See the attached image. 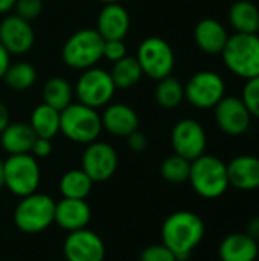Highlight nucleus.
<instances>
[{"mask_svg": "<svg viewBox=\"0 0 259 261\" xmlns=\"http://www.w3.org/2000/svg\"><path fill=\"white\" fill-rule=\"evenodd\" d=\"M60 132L69 141L87 145L98 141L102 132L101 115L96 109L72 102L60 112Z\"/></svg>", "mask_w": 259, "mask_h": 261, "instance_id": "obj_4", "label": "nucleus"}, {"mask_svg": "<svg viewBox=\"0 0 259 261\" xmlns=\"http://www.w3.org/2000/svg\"><path fill=\"white\" fill-rule=\"evenodd\" d=\"M156 101L163 109H176L185 99V86L174 76H166L159 80L154 92Z\"/></svg>", "mask_w": 259, "mask_h": 261, "instance_id": "obj_28", "label": "nucleus"}, {"mask_svg": "<svg viewBox=\"0 0 259 261\" xmlns=\"http://www.w3.org/2000/svg\"><path fill=\"white\" fill-rule=\"evenodd\" d=\"M136 60L139 61L142 73L157 81L169 76L176 66L172 47L160 37L145 38L137 49Z\"/></svg>", "mask_w": 259, "mask_h": 261, "instance_id": "obj_8", "label": "nucleus"}, {"mask_svg": "<svg viewBox=\"0 0 259 261\" xmlns=\"http://www.w3.org/2000/svg\"><path fill=\"white\" fill-rule=\"evenodd\" d=\"M43 12V0H17L15 14L27 21L37 18Z\"/></svg>", "mask_w": 259, "mask_h": 261, "instance_id": "obj_33", "label": "nucleus"}, {"mask_svg": "<svg viewBox=\"0 0 259 261\" xmlns=\"http://www.w3.org/2000/svg\"><path fill=\"white\" fill-rule=\"evenodd\" d=\"M227 20L238 34H258L259 8L250 0H237L227 12Z\"/></svg>", "mask_w": 259, "mask_h": 261, "instance_id": "obj_23", "label": "nucleus"}, {"mask_svg": "<svg viewBox=\"0 0 259 261\" xmlns=\"http://www.w3.org/2000/svg\"><path fill=\"white\" fill-rule=\"evenodd\" d=\"M171 145L174 154H179L192 162L206 151V130L197 119L185 118L174 125L171 132Z\"/></svg>", "mask_w": 259, "mask_h": 261, "instance_id": "obj_11", "label": "nucleus"}, {"mask_svg": "<svg viewBox=\"0 0 259 261\" xmlns=\"http://www.w3.org/2000/svg\"><path fill=\"white\" fill-rule=\"evenodd\" d=\"M35 34L27 20L17 14H8L0 21V43L11 55H23L34 46Z\"/></svg>", "mask_w": 259, "mask_h": 261, "instance_id": "obj_15", "label": "nucleus"}, {"mask_svg": "<svg viewBox=\"0 0 259 261\" xmlns=\"http://www.w3.org/2000/svg\"><path fill=\"white\" fill-rule=\"evenodd\" d=\"M11 64V54L6 50V47L0 43V80L5 76L8 67Z\"/></svg>", "mask_w": 259, "mask_h": 261, "instance_id": "obj_37", "label": "nucleus"}, {"mask_svg": "<svg viewBox=\"0 0 259 261\" xmlns=\"http://www.w3.org/2000/svg\"><path fill=\"white\" fill-rule=\"evenodd\" d=\"M229 185L240 191H255L259 188V158L240 154L227 164Z\"/></svg>", "mask_w": 259, "mask_h": 261, "instance_id": "obj_19", "label": "nucleus"}, {"mask_svg": "<svg viewBox=\"0 0 259 261\" xmlns=\"http://www.w3.org/2000/svg\"><path fill=\"white\" fill-rule=\"evenodd\" d=\"M116 86L111 80L110 72L99 67L85 69L75 86L78 102L96 110L99 107H105L111 101Z\"/></svg>", "mask_w": 259, "mask_h": 261, "instance_id": "obj_10", "label": "nucleus"}, {"mask_svg": "<svg viewBox=\"0 0 259 261\" xmlns=\"http://www.w3.org/2000/svg\"><path fill=\"white\" fill-rule=\"evenodd\" d=\"M205 239V222L192 211H176L162 225V243L177 257L188 260Z\"/></svg>", "mask_w": 259, "mask_h": 261, "instance_id": "obj_1", "label": "nucleus"}, {"mask_svg": "<svg viewBox=\"0 0 259 261\" xmlns=\"http://www.w3.org/2000/svg\"><path fill=\"white\" fill-rule=\"evenodd\" d=\"M5 188L17 196L24 197L35 193L41 182V171L38 161L31 154H9L3 162Z\"/></svg>", "mask_w": 259, "mask_h": 261, "instance_id": "obj_7", "label": "nucleus"}, {"mask_svg": "<svg viewBox=\"0 0 259 261\" xmlns=\"http://www.w3.org/2000/svg\"><path fill=\"white\" fill-rule=\"evenodd\" d=\"M50 153H52V142H50V139L37 138L34 145H32V148H31V154L35 159H43V158H47Z\"/></svg>", "mask_w": 259, "mask_h": 261, "instance_id": "obj_35", "label": "nucleus"}, {"mask_svg": "<svg viewBox=\"0 0 259 261\" xmlns=\"http://www.w3.org/2000/svg\"><path fill=\"white\" fill-rule=\"evenodd\" d=\"M96 31L104 40H124L130 31L128 11L118 3H105L96 20Z\"/></svg>", "mask_w": 259, "mask_h": 261, "instance_id": "obj_18", "label": "nucleus"}, {"mask_svg": "<svg viewBox=\"0 0 259 261\" xmlns=\"http://www.w3.org/2000/svg\"><path fill=\"white\" fill-rule=\"evenodd\" d=\"M102 130L116 138H127L139 127L137 113L127 104L114 102L107 104L104 113L101 115Z\"/></svg>", "mask_w": 259, "mask_h": 261, "instance_id": "obj_17", "label": "nucleus"}, {"mask_svg": "<svg viewBox=\"0 0 259 261\" xmlns=\"http://www.w3.org/2000/svg\"><path fill=\"white\" fill-rule=\"evenodd\" d=\"M99 2H102V3L105 5V3H118V2H121V0H99Z\"/></svg>", "mask_w": 259, "mask_h": 261, "instance_id": "obj_42", "label": "nucleus"}, {"mask_svg": "<svg viewBox=\"0 0 259 261\" xmlns=\"http://www.w3.org/2000/svg\"><path fill=\"white\" fill-rule=\"evenodd\" d=\"M243 102L246 104L247 110L250 112L252 118L259 119V76L250 78L246 81L241 95Z\"/></svg>", "mask_w": 259, "mask_h": 261, "instance_id": "obj_31", "label": "nucleus"}, {"mask_svg": "<svg viewBox=\"0 0 259 261\" xmlns=\"http://www.w3.org/2000/svg\"><path fill=\"white\" fill-rule=\"evenodd\" d=\"M189 173H191V161H188L179 154L168 156L160 165V174L169 184L188 182Z\"/></svg>", "mask_w": 259, "mask_h": 261, "instance_id": "obj_30", "label": "nucleus"}, {"mask_svg": "<svg viewBox=\"0 0 259 261\" xmlns=\"http://www.w3.org/2000/svg\"><path fill=\"white\" fill-rule=\"evenodd\" d=\"M246 234L250 236L255 242H258L259 243V216H256V217H253V219L249 220L247 228H246Z\"/></svg>", "mask_w": 259, "mask_h": 261, "instance_id": "obj_38", "label": "nucleus"}, {"mask_svg": "<svg viewBox=\"0 0 259 261\" xmlns=\"http://www.w3.org/2000/svg\"><path fill=\"white\" fill-rule=\"evenodd\" d=\"M93 180L81 170H69L60 179V193L66 199H87L93 190Z\"/></svg>", "mask_w": 259, "mask_h": 261, "instance_id": "obj_25", "label": "nucleus"}, {"mask_svg": "<svg viewBox=\"0 0 259 261\" xmlns=\"http://www.w3.org/2000/svg\"><path fill=\"white\" fill-rule=\"evenodd\" d=\"M118 164L119 159L116 150L110 144L101 141L87 144L81 158V170L95 184L111 179L118 170Z\"/></svg>", "mask_w": 259, "mask_h": 261, "instance_id": "obj_12", "label": "nucleus"}, {"mask_svg": "<svg viewBox=\"0 0 259 261\" xmlns=\"http://www.w3.org/2000/svg\"><path fill=\"white\" fill-rule=\"evenodd\" d=\"M9 110L6 107V104L3 101H0V133L6 128V125L9 124Z\"/></svg>", "mask_w": 259, "mask_h": 261, "instance_id": "obj_39", "label": "nucleus"}, {"mask_svg": "<svg viewBox=\"0 0 259 261\" xmlns=\"http://www.w3.org/2000/svg\"><path fill=\"white\" fill-rule=\"evenodd\" d=\"M127 55V46L124 40H104L102 58H107L113 63L119 61Z\"/></svg>", "mask_w": 259, "mask_h": 261, "instance_id": "obj_34", "label": "nucleus"}, {"mask_svg": "<svg viewBox=\"0 0 259 261\" xmlns=\"http://www.w3.org/2000/svg\"><path fill=\"white\" fill-rule=\"evenodd\" d=\"M17 0H0V14H8L15 8Z\"/></svg>", "mask_w": 259, "mask_h": 261, "instance_id": "obj_40", "label": "nucleus"}, {"mask_svg": "<svg viewBox=\"0 0 259 261\" xmlns=\"http://www.w3.org/2000/svg\"><path fill=\"white\" fill-rule=\"evenodd\" d=\"M259 243L246 232H234L226 236L218 246L221 261H256Z\"/></svg>", "mask_w": 259, "mask_h": 261, "instance_id": "obj_21", "label": "nucleus"}, {"mask_svg": "<svg viewBox=\"0 0 259 261\" xmlns=\"http://www.w3.org/2000/svg\"><path fill=\"white\" fill-rule=\"evenodd\" d=\"M63 252L67 261H102L105 246L96 232L84 228L69 232L63 245Z\"/></svg>", "mask_w": 259, "mask_h": 261, "instance_id": "obj_14", "label": "nucleus"}, {"mask_svg": "<svg viewBox=\"0 0 259 261\" xmlns=\"http://www.w3.org/2000/svg\"><path fill=\"white\" fill-rule=\"evenodd\" d=\"M104 38L96 29H79L73 32L64 43L61 55L63 61L78 70H85L95 67V64L102 58Z\"/></svg>", "mask_w": 259, "mask_h": 261, "instance_id": "obj_6", "label": "nucleus"}, {"mask_svg": "<svg viewBox=\"0 0 259 261\" xmlns=\"http://www.w3.org/2000/svg\"><path fill=\"white\" fill-rule=\"evenodd\" d=\"M188 182L200 197L218 199L231 187L227 177V164L217 156L202 154L191 162Z\"/></svg>", "mask_w": 259, "mask_h": 261, "instance_id": "obj_3", "label": "nucleus"}, {"mask_svg": "<svg viewBox=\"0 0 259 261\" xmlns=\"http://www.w3.org/2000/svg\"><path fill=\"white\" fill-rule=\"evenodd\" d=\"M194 40L198 49L205 54L221 55L229 40V32L221 21L215 18H203L195 24Z\"/></svg>", "mask_w": 259, "mask_h": 261, "instance_id": "obj_20", "label": "nucleus"}, {"mask_svg": "<svg viewBox=\"0 0 259 261\" xmlns=\"http://www.w3.org/2000/svg\"><path fill=\"white\" fill-rule=\"evenodd\" d=\"M110 75L116 89H130L140 81L143 73L139 66V61L133 57L125 55L119 61L113 63Z\"/></svg>", "mask_w": 259, "mask_h": 261, "instance_id": "obj_27", "label": "nucleus"}, {"mask_svg": "<svg viewBox=\"0 0 259 261\" xmlns=\"http://www.w3.org/2000/svg\"><path fill=\"white\" fill-rule=\"evenodd\" d=\"M3 80L6 86L12 90H27L34 86L37 80V70L32 64L20 61L15 64H9Z\"/></svg>", "mask_w": 259, "mask_h": 261, "instance_id": "obj_29", "label": "nucleus"}, {"mask_svg": "<svg viewBox=\"0 0 259 261\" xmlns=\"http://www.w3.org/2000/svg\"><path fill=\"white\" fill-rule=\"evenodd\" d=\"M72 98H73V89L70 83L61 76H53L47 80L43 86L44 104L60 112L64 110L69 104H72Z\"/></svg>", "mask_w": 259, "mask_h": 261, "instance_id": "obj_26", "label": "nucleus"}, {"mask_svg": "<svg viewBox=\"0 0 259 261\" xmlns=\"http://www.w3.org/2000/svg\"><path fill=\"white\" fill-rule=\"evenodd\" d=\"M226 96V83L214 70H200L185 84V99L200 110L214 109Z\"/></svg>", "mask_w": 259, "mask_h": 261, "instance_id": "obj_9", "label": "nucleus"}, {"mask_svg": "<svg viewBox=\"0 0 259 261\" xmlns=\"http://www.w3.org/2000/svg\"><path fill=\"white\" fill-rule=\"evenodd\" d=\"M139 261H179L177 257L163 245H151L145 248L139 257Z\"/></svg>", "mask_w": 259, "mask_h": 261, "instance_id": "obj_32", "label": "nucleus"}, {"mask_svg": "<svg viewBox=\"0 0 259 261\" xmlns=\"http://www.w3.org/2000/svg\"><path fill=\"white\" fill-rule=\"evenodd\" d=\"M5 187V170H3V162L0 161V190Z\"/></svg>", "mask_w": 259, "mask_h": 261, "instance_id": "obj_41", "label": "nucleus"}, {"mask_svg": "<svg viewBox=\"0 0 259 261\" xmlns=\"http://www.w3.org/2000/svg\"><path fill=\"white\" fill-rule=\"evenodd\" d=\"M55 200L43 193H32L20 199L14 210V223L24 234H38L53 223Z\"/></svg>", "mask_w": 259, "mask_h": 261, "instance_id": "obj_5", "label": "nucleus"}, {"mask_svg": "<svg viewBox=\"0 0 259 261\" xmlns=\"http://www.w3.org/2000/svg\"><path fill=\"white\" fill-rule=\"evenodd\" d=\"M223 63L231 73L241 80L259 76V35L232 34L221 52Z\"/></svg>", "mask_w": 259, "mask_h": 261, "instance_id": "obj_2", "label": "nucleus"}, {"mask_svg": "<svg viewBox=\"0 0 259 261\" xmlns=\"http://www.w3.org/2000/svg\"><path fill=\"white\" fill-rule=\"evenodd\" d=\"M37 136L29 124L24 122H9L6 128L0 133V145L8 154H26Z\"/></svg>", "mask_w": 259, "mask_h": 261, "instance_id": "obj_22", "label": "nucleus"}, {"mask_svg": "<svg viewBox=\"0 0 259 261\" xmlns=\"http://www.w3.org/2000/svg\"><path fill=\"white\" fill-rule=\"evenodd\" d=\"M214 116L218 128L234 138L244 135L252 124V115L240 96H224L214 107Z\"/></svg>", "mask_w": 259, "mask_h": 261, "instance_id": "obj_13", "label": "nucleus"}, {"mask_svg": "<svg viewBox=\"0 0 259 261\" xmlns=\"http://www.w3.org/2000/svg\"><path fill=\"white\" fill-rule=\"evenodd\" d=\"M29 125L37 138L52 139L60 132V110L44 102L38 104L31 113Z\"/></svg>", "mask_w": 259, "mask_h": 261, "instance_id": "obj_24", "label": "nucleus"}, {"mask_svg": "<svg viewBox=\"0 0 259 261\" xmlns=\"http://www.w3.org/2000/svg\"><path fill=\"white\" fill-rule=\"evenodd\" d=\"M127 139H128V147H130V150L134 151V153H142V151H145V148L148 147V139H147V136H145L142 132H139V130L133 132L130 136H127Z\"/></svg>", "mask_w": 259, "mask_h": 261, "instance_id": "obj_36", "label": "nucleus"}, {"mask_svg": "<svg viewBox=\"0 0 259 261\" xmlns=\"http://www.w3.org/2000/svg\"><path fill=\"white\" fill-rule=\"evenodd\" d=\"M92 220V210L85 199H66L55 202L53 223L67 232L84 229Z\"/></svg>", "mask_w": 259, "mask_h": 261, "instance_id": "obj_16", "label": "nucleus"}]
</instances>
